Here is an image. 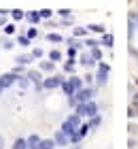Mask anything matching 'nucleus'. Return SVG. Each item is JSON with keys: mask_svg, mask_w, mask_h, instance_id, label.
I'll list each match as a JSON object with an SVG mask.
<instances>
[{"mask_svg": "<svg viewBox=\"0 0 138 149\" xmlns=\"http://www.w3.org/2000/svg\"><path fill=\"white\" fill-rule=\"evenodd\" d=\"M92 96H94V90H79L70 96V104L77 107V104H83V102H89Z\"/></svg>", "mask_w": 138, "mask_h": 149, "instance_id": "nucleus-1", "label": "nucleus"}, {"mask_svg": "<svg viewBox=\"0 0 138 149\" xmlns=\"http://www.w3.org/2000/svg\"><path fill=\"white\" fill-rule=\"evenodd\" d=\"M77 115H89V117H94V115H98V104L96 102H83V104H77Z\"/></svg>", "mask_w": 138, "mask_h": 149, "instance_id": "nucleus-2", "label": "nucleus"}, {"mask_svg": "<svg viewBox=\"0 0 138 149\" xmlns=\"http://www.w3.org/2000/svg\"><path fill=\"white\" fill-rule=\"evenodd\" d=\"M15 81H17V74L15 72H6V74L0 77V87H2V90H4V87H11Z\"/></svg>", "mask_w": 138, "mask_h": 149, "instance_id": "nucleus-3", "label": "nucleus"}, {"mask_svg": "<svg viewBox=\"0 0 138 149\" xmlns=\"http://www.w3.org/2000/svg\"><path fill=\"white\" fill-rule=\"evenodd\" d=\"M62 81H64L62 77H49V79L43 81V87H45V90H55V87L62 85Z\"/></svg>", "mask_w": 138, "mask_h": 149, "instance_id": "nucleus-4", "label": "nucleus"}, {"mask_svg": "<svg viewBox=\"0 0 138 149\" xmlns=\"http://www.w3.org/2000/svg\"><path fill=\"white\" fill-rule=\"evenodd\" d=\"M110 70V66L108 64H100V72H98V81L100 83H106V74Z\"/></svg>", "mask_w": 138, "mask_h": 149, "instance_id": "nucleus-5", "label": "nucleus"}, {"mask_svg": "<svg viewBox=\"0 0 138 149\" xmlns=\"http://www.w3.org/2000/svg\"><path fill=\"white\" fill-rule=\"evenodd\" d=\"M62 132H64V134H68V139H70V134H74V132H77V126H72L70 124V121H64V124H62Z\"/></svg>", "mask_w": 138, "mask_h": 149, "instance_id": "nucleus-6", "label": "nucleus"}, {"mask_svg": "<svg viewBox=\"0 0 138 149\" xmlns=\"http://www.w3.org/2000/svg\"><path fill=\"white\" fill-rule=\"evenodd\" d=\"M38 147H40V139L36 134H32V136L28 139V149H38Z\"/></svg>", "mask_w": 138, "mask_h": 149, "instance_id": "nucleus-7", "label": "nucleus"}, {"mask_svg": "<svg viewBox=\"0 0 138 149\" xmlns=\"http://www.w3.org/2000/svg\"><path fill=\"white\" fill-rule=\"evenodd\" d=\"M68 141H70V139H68V134H64L62 130H60L58 134H55V143H58V145H66Z\"/></svg>", "mask_w": 138, "mask_h": 149, "instance_id": "nucleus-8", "label": "nucleus"}, {"mask_svg": "<svg viewBox=\"0 0 138 149\" xmlns=\"http://www.w3.org/2000/svg\"><path fill=\"white\" fill-rule=\"evenodd\" d=\"M68 81H70V85L74 87V92H79V90H83V81H81L79 77H70Z\"/></svg>", "mask_w": 138, "mask_h": 149, "instance_id": "nucleus-9", "label": "nucleus"}, {"mask_svg": "<svg viewBox=\"0 0 138 149\" xmlns=\"http://www.w3.org/2000/svg\"><path fill=\"white\" fill-rule=\"evenodd\" d=\"M62 87H64L66 96H72V94H74V87L70 85V81H62Z\"/></svg>", "mask_w": 138, "mask_h": 149, "instance_id": "nucleus-10", "label": "nucleus"}, {"mask_svg": "<svg viewBox=\"0 0 138 149\" xmlns=\"http://www.w3.org/2000/svg\"><path fill=\"white\" fill-rule=\"evenodd\" d=\"M28 79H30V81H34L36 85H40V72H36V70L28 72Z\"/></svg>", "mask_w": 138, "mask_h": 149, "instance_id": "nucleus-11", "label": "nucleus"}, {"mask_svg": "<svg viewBox=\"0 0 138 149\" xmlns=\"http://www.w3.org/2000/svg\"><path fill=\"white\" fill-rule=\"evenodd\" d=\"M13 149H28V141L17 139V141H15V145H13Z\"/></svg>", "mask_w": 138, "mask_h": 149, "instance_id": "nucleus-12", "label": "nucleus"}, {"mask_svg": "<svg viewBox=\"0 0 138 149\" xmlns=\"http://www.w3.org/2000/svg\"><path fill=\"white\" fill-rule=\"evenodd\" d=\"M102 43H104V47H113V43H115L113 34H104V38H102Z\"/></svg>", "mask_w": 138, "mask_h": 149, "instance_id": "nucleus-13", "label": "nucleus"}, {"mask_svg": "<svg viewBox=\"0 0 138 149\" xmlns=\"http://www.w3.org/2000/svg\"><path fill=\"white\" fill-rule=\"evenodd\" d=\"M68 121H70L72 126L79 128V126H81V115H70V117H68Z\"/></svg>", "mask_w": 138, "mask_h": 149, "instance_id": "nucleus-14", "label": "nucleus"}, {"mask_svg": "<svg viewBox=\"0 0 138 149\" xmlns=\"http://www.w3.org/2000/svg\"><path fill=\"white\" fill-rule=\"evenodd\" d=\"M53 145H55V141H40L38 149H53Z\"/></svg>", "mask_w": 138, "mask_h": 149, "instance_id": "nucleus-15", "label": "nucleus"}, {"mask_svg": "<svg viewBox=\"0 0 138 149\" xmlns=\"http://www.w3.org/2000/svg\"><path fill=\"white\" fill-rule=\"evenodd\" d=\"M11 15H13V19H24V11L21 9H13Z\"/></svg>", "mask_w": 138, "mask_h": 149, "instance_id": "nucleus-16", "label": "nucleus"}, {"mask_svg": "<svg viewBox=\"0 0 138 149\" xmlns=\"http://www.w3.org/2000/svg\"><path fill=\"white\" fill-rule=\"evenodd\" d=\"M32 58H34V56H19V58L15 60V62H17V64H28Z\"/></svg>", "mask_w": 138, "mask_h": 149, "instance_id": "nucleus-17", "label": "nucleus"}, {"mask_svg": "<svg viewBox=\"0 0 138 149\" xmlns=\"http://www.w3.org/2000/svg\"><path fill=\"white\" fill-rule=\"evenodd\" d=\"M47 38H49L51 43H62V36H60V34H55V32H51V34H47Z\"/></svg>", "mask_w": 138, "mask_h": 149, "instance_id": "nucleus-18", "label": "nucleus"}, {"mask_svg": "<svg viewBox=\"0 0 138 149\" xmlns=\"http://www.w3.org/2000/svg\"><path fill=\"white\" fill-rule=\"evenodd\" d=\"M87 30H92V32H104V28H102L100 24H92V26H87Z\"/></svg>", "mask_w": 138, "mask_h": 149, "instance_id": "nucleus-19", "label": "nucleus"}, {"mask_svg": "<svg viewBox=\"0 0 138 149\" xmlns=\"http://www.w3.org/2000/svg\"><path fill=\"white\" fill-rule=\"evenodd\" d=\"M28 19H30V22H38V19H40V13H36V11L28 13Z\"/></svg>", "mask_w": 138, "mask_h": 149, "instance_id": "nucleus-20", "label": "nucleus"}, {"mask_svg": "<svg viewBox=\"0 0 138 149\" xmlns=\"http://www.w3.org/2000/svg\"><path fill=\"white\" fill-rule=\"evenodd\" d=\"M92 58H94V60H100V58H102V53H100L98 47H92Z\"/></svg>", "mask_w": 138, "mask_h": 149, "instance_id": "nucleus-21", "label": "nucleus"}, {"mask_svg": "<svg viewBox=\"0 0 138 149\" xmlns=\"http://www.w3.org/2000/svg\"><path fill=\"white\" fill-rule=\"evenodd\" d=\"M64 70H68V72H72V70H74V60H72V58H70V62H66V64H64Z\"/></svg>", "mask_w": 138, "mask_h": 149, "instance_id": "nucleus-22", "label": "nucleus"}, {"mask_svg": "<svg viewBox=\"0 0 138 149\" xmlns=\"http://www.w3.org/2000/svg\"><path fill=\"white\" fill-rule=\"evenodd\" d=\"M89 130H92V126H89V124H87V126H81V128H79V134H81V136H85Z\"/></svg>", "mask_w": 138, "mask_h": 149, "instance_id": "nucleus-23", "label": "nucleus"}, {"mask_svg": "<svg viewBox=\"0 0 138 149\" xmlns=\"http://www.w3.org/2000/svg\"><path fill=\"white\" fill-rule=\"evenodd\" d=\"M49 58L53 60V62H58V60H62V53H60V51H51V53H49Z\"/></svg>", "mask_w": 138, "mask_h": 149, "instance_id": "nucleus-24", "label": "nucleus"}, {"mask_svg": "<svg viewBox=\"0 0 138 149\" xmlns=\"http://www.w3.org/2000/svg\"><path fill=\"white\" fill-rule=\"evenodd\" d=\"M40 68H43V70H53V62H43Z\"/></svg>", "mask_w": 138, "mask_h": 149, "instance_id": "nucleus-25", "label": "nucleus"}, {"mask_svg": "<svg viewBox=\"0 0 138 149\" xmlns=\"http://www.w3.org/2000/svg\"><path fill=\"white\" fill-rule=\"evenodd\" d=\"M19 45L28 47V45H30V38H28V36H19Z\"/></svg>", "mask_w": 138, "mask_h": 149, "instance_id": "nucleus-26", "label": "nucleus"}, {"mask_svg": "<svg viewBox=\"0 0 138 149\" xmlns=\"http://www.w3.org/2000/svg\"><path fill=\"white\" fill-rule=\"evenodd\" d=\"M17 83L21 85V87H28V79L26 77H17Z\"/></svg>", "mask_w": 138, "mask_h": 149, "instance_id": "nucleus-27", "label": "nucleus"}, {"mask_svg": "<svg viewBox=\"0 0 138 149\" xmlns=\"http://www.w3.org/2000/svg\"><path fill=\"white\" fill-rule=\"evenodd\" d=\"M4 32H6V34H13V32H15V26H13V24L4 26Z\"/></svg>", "mask_w": 138, "mask_h": 149, "instance_id": "nucleus-28", "label": "nucleus"}, {"mask_svg": "<svg viewBox=\"0 0 138 149\" xmlns=\"http://www.w3.org/2000/svg\"><path fill=\"white\" fill-rule=\"evenodd\" d=\"M92 56H83V64H85V66H92Z\"/></svg>", "mask_w": 138, "mask_h": 149, "instance_id": "nucleus-29", "label": "nucleus"}, {"mask_svg": "<svg viewBox=\"0 0 138 149\" xmlns=\"http://www.w3.org/2000/svg\"><path fill=\"white\" fill-rule=\"evenodd\" d=\"M100 124V117H98V115H94V119H92V124H89V126H92V130H94V128L96 126H98Z\"/></svg>", "mask_w": 138, "mask_h": 149, "instance_id": "nucleus-30", "label": "nucleus"}, {"mask_svg": "<svg viewBox=\"0 0 138 149\" xmlns=\"http://www.w3.org/2000/svg\"><path fill=\"white\" fill-rule=\"evenodd\" d=\"M40 13V17H51V9H43V11H38Z\"/></svg>", "mask_w": 138, "mask_h": 149, "instance_id": "nucleus-31", "label": "nucleus"}, {"mask_svg": "<svg viewBox=\"0 0 138 149\" xmlns=\"http://www.w3.org/2000/svg\"><path fill=\"white\" fill-rule=\"evenodd\" d=\"M83 136H81V134L79 132H74V134H70V141H74V143H79V141H81Z\"/></svg>", "mask_w": 138, "mask_h": 149, "instance_id": "nucleus-32", "label": "nucleus"}, {"mask_svg": "<svg viewBox=\"0 0 138 149\" xmlns=\"http://www.w3.org/2000/svg\"><path fill=\"white\" fill-rule=\"evenodd\" d=\"M68 56H70V58H74V56H77V47H70V49H68Z\"/></svg>", "mask_w": 138, "mask_h": 149, "instance_id": "nucleus-33", "label": "nucleus"}, {"mask_svg": "<svg viewBox=\"0 0 138 149\" xmlns=\"http://www.w3.org/2000/svg\"><path fill=\"white\" fill-rule=\"evenodd\" d=\"M58 13H60L62 17H68V15H70V9H62V11H58Z\"/></svg>", "mask_w": 138, "mask_h": 149, "instance_id": "nucleus-34", "label": "nucleus"}, {"mask_svg": "<svg viewBox=\"0 0 138 149\" xmlns=\"http://www.w3.org/2000/svg\"><path fill=\"white\" fill-rule=\"evenodd\" d=\"M85 45H89V47H98L100 43H98V40H94V38H89V40H87V43H85Z\"/></svg>", "mask_w": 138, "mask_h": 149, "instance_id": "nucleus-35", "label": "nucleus"}, {"mask_svg": "<svg viewBox=\"0 0 138 149\" xmlns=\"http://www.w3.org/2000/svg\"><path fill=\"white\" fill-rule=\"evenodd\" d=\"M74 36H85V30H83V28H77V30H74Z\"/></svg>", "mask_w": 138, "mask_h": 149, "instance_id": "nucleus-36", "label": "nucleus"}, {"mask_svg": "<svg viewBox=\"0 0 138 149\" xmlns=\"http://www.w3.org/2000/svg\"><path fill=\"white\" fill-rule=\"evenodd\" d=\"M32 56H34V58H40V56H43V49H34Z\"/></svg>", "mask_w": 138, "mask_h": 149, "instance_id": "nucleus-37", "label": "nucleus"}, {"mask_svg": "<svg viewBox=\"0 0 138 149\" xmlns=\"http://www.w3.org/2000/svg\"><path fill=\"white\" fill-rule=\"evenodd\" d=\"M34 36H36V30H34V28H32L30 32H28V38H34Z\"/></svg>", "mask_w": 138, "mask_h": 149, "instance_id": "nucleus-38", "label": "nucleus"}, {"mask_svg": "<svg viewBox=\"0 0 138 149\" xmlns=\"http://www.w3.org/2000/svg\"><path fill=\"white\" fill-rule=\"evenodd\" d=\"M130 17H132L134 22H138V13H132V15H130Z\"/></svg>", "mask_w": 138, "mask_h": 149, "instance_id": "nucleus-39", "label": "nucleus"}, {"mask_svg": "<svg viewBox=\"0 0 138 149\" xmlns=\"http://www.w3.org/2000/svg\"><path fill=\"white\" fill-rule=\"evenodd\" d=\"M2 145H4V141H2V136H0V149H2Z\"/></svg>", "mask_w": 138, "mask_h": 149, "instance_id": "nucleus-40", "label": "nucleus"}, {"mask_svg": "<svg viewBox=\"0 0 138 149\" xmlns=\"http://www.w3.org/2000/svg\"><path fill=\"white\" fill-rule=\"evenodd\" d=\"M134 102H136V104H138V94H136V96H134Z\"/></svg>", "mask_w": 138, "mask_h": 149, "instance_id": "nucleus-41", "label": "nucleus"}, {"mask_svg": "<svg viewBox=\"0 0 138 149\" xmlns=\"http://www.w3.org/2000/svg\"><path fill=\"white\" fill-rule=\"evenodd\" d=\"M72 149H81V147H72Z\"/></svg>", "mask_w": 138, "mask_h": 149, "instance_id": "nucleus-42", "label": "nucleus"}, {"mask_svg": "<svg viewBox=\"0 0 138 149\" xmlns=\"http://www.w3.org/2000/svg\"><path fill=\"white\" fill-rule=\"evenodd\" d=\"M0 92H2V87H0Z\"/></svg>", "mask_w": 138, "mask_h": 149, "instance_id": "nucleus-43", "label": "nucleus"}, {"mask_svg": "<svg viewBox=\"0 0 138 149\" xmlns=\"http://www.w3.org/2000/svg\"><path fill=\"white\" fill-rule=\"evenodd\" d=\"M136 83H138V81H136Z\"/></svg>", "mask_w": 138, "mask_h": 149, "instance_id": "nucleus-44", "label": "nucleus"}]
</instances>
